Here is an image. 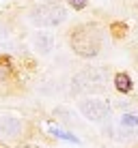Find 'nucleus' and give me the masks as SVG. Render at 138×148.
Masks as SVG:
<instances>
[{
    "instance_id": "nucleus-1",
    "label": "nucleus",
    "mask_w": 138,
    "mask_h": 148,
    "mask_svg": "<svg viewBox=\"0 0 138 148\" xmlns=\"http://www.w3.org/2000/svg\"><path fill=\"white\" fill-rule=\"evenodd\" d=\"M67 19V11L60 4H39L30 11V22L41 28H54Z\"/></svg>"
},
{
    "instance_id": "nucleus-2",
    "label": "nucleus",
    "mask_w": 138,
    "mask_h": 148,
    "mask_svg": "<svg viewBox=\"0 0 138 148\" xmlns=\"http://www.w3.org/2000/svg\"><path fill=\"white\" fill-rule=\"evenodd\" d=\"M71 45L80 56H97L99 52V39L95 32H89V28H78L71 37Z\"/></svg>"
},
{
    "instance_id": "nucleus-3",
    "label": "nucleus",
    "mask_w": 138,
    "mask_h": 148,
    "mask_svg": "<svg viewBox=\"0 0 138 148\" xmlns=\"http://www.w3.org/2000/svg\"><path fill=\"white\" fill-rule=\"evenodd\" d=\"M80 112L86 120L91 122H101L108 118L110 114V105L106 103L104 99H84L80 101Z\"/></svg>"
},
{
    "instance_id": "nucleus-4",
    "label": "nucleus",
    "mask_w": 138,
    "mask_h": 148,
    "mask_svg": "<svg viewBox=\"0 0 138 148\" xmlns=\"http://www.w3.org/2000/svg\"><path fill=\"white\" fill-rule=\"evenodd\" d=\"M104 79L106 75L97 69H89V71H82L74 77V90H97L104 86Z\"/></svg>"
},
{
    "instance_id": "nucleus-5",
    "label": "nucleus",
    "mask_w": 138,
    "mask_h": 148,
    "mask_svg": "<svg viewBox=\"0 0 138 148\" xmlns=\"http://www.w3.org/2000/svg\"><path fill=\"white\" fill-rule=\"evenodd\" d=\"M22 133V122L15 116H0V135L2 137H15Z\"/></svg>"
},
{
    "instance_id": "nucleus-6",
    "label": "nucleus",
    "mask_w": 138,
    "mask_h": 148,
    "mask_svg": "<svg viewBox=\"0 0 138 148\" xmlns=\"http://www.w3.org/2000/svg\"><path fill=\"white\" fill-rule=\"evenodd\" d=\"M33 45L39 54H50L54 47V34L45 32V30H39V32L33 34Z\"/></svg>"
},
{
    "instance_id": "nucleus-7",
    "label": "nucleus",
    "mask_w": 138,
    "mask_h": 148,
    "mask_svg": "<svg viewBox=\"0 0 138 148\" xmlns=\"http://www.w3.org/2000/svg\"><path fill=\"white\" fill-rule=\"evenodd\" d=\"M114 88L119 90V92H130L132 90V79H130V75L127 73H117L114 75Z\"/></svg>"
},
{
    "instance_id": "nucleus-8",
    "label": "nucleus",
    "mask_w": 138,
    "mask_h": 148,
    "mask_svg": "<svg viewBox=\"0 0 138 148\" xmlns=\"http://www.w3.org/2000/svg\"><path fill=\"white\" fill-rule=\"evenodd\" d=\"M50 133H54L56 137H63V140H69V142H78V137H74L71 133H67V131L58 129V127H50Z\"/></svg>"
},
{
    "instance_id": "nucleus-9",
    "label": "nucleus",
    "mask_w": 138,
    "mask_h": 148,
    "mask_svg": "<svg viewBox=\"0 0 138 148\" xmlns=\"http://www.w3.org/2000/svg\"><path fill=\"white\" fill-rule=\"evenodd\" d=\"M121 122H123L125 127H134L138 125V116H132V114H125L123 118H121Z\"/></svg>"
},
{
    "instance_id": "nucleus-10",
    "label": "nucleus",
    "mask_w": 138,
    "mask_h": 148,
    "mask_svg": "<svg viewBox=\"0 0 138 148\" xmlns=\"http://www.w3.org/2000/svg\"><path fill=\"white\" fill-rule=\"evenodd\" d=\"M86 2H89V0H69V4H71L74 9H78V11L86 7Z\"/></svg>"
},
{
    "instance_id": "nucleus-11",
    "label": "nucleus",
    "mask_w": 138,
    "mask_h": 148,
    "mask_svg": "<svg viewBox=\"0 0 138 148\" xmlns=\"http://www.w3.org/2000/svg\"><path fill=\"white\" fill-rule=\"evenodd\" d=\"M2 37H4V30H2V28H0V39H2Z\"/></svg>"
}]
</instances>
